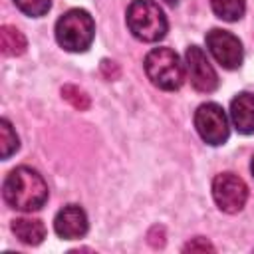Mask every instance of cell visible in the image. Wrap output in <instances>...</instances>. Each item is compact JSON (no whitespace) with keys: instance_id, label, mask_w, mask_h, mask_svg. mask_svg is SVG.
<instances>
[{"instance_id":"cell-1","label":"cell","mask_w":254,"mask_h":254,"mask_svg":"<svg viewBox=\"0 0 254 254\" xmlns=\"http://www.w3.org/2000/svg\"><path fill=\"white\" fill-rule=\"evenodd\" d=\"M2 194L8 206L22 212H32V210H40L46 204L48 185L36 169L16 167L6 175Z\"/></svg>"},{"instance_id":"cell-2","label":"cell","mask_w":254,"mask_h":254,"mask_svg":"<svg viewBox=\"0 0 254 254\" xmlns=\"http://www.w3.org/2000/svg\"><path fill=\"white\" fill-rule=\"evenodd\" d=\"M95 36V22L87 10L71 8L56 22V40L65 52H87Z\"/></svg>"},{"instance_id":"cell-3","label":"cell","mask_w":254,"mask_h":254,"mask_svg":"<svg viewBox=\"0 0 254 254\" xmlns=\"http://www.w3.org/2000/svg\"><path fill=\"white\" fill-rule=\"evenodd\" d=\"M127 28L141 42H159L169 30L161 6L153 0H133L127 8Z\"/></svg>"},{"instance_id":"cell-4","label":"cell","mask_w":254,"mask_h":254,"mask_svg":"<svg viewBox=\"0 0 254 254\" xmlns=\"http://www.w3.org/2000/svg\"><path fill=\"white\" fill-rule=\"evenodd\" d=\"M145 73L155 87L165 91H175L185 81V65L171 48H153L145 56Z\"/></svg>"},{"instance_id":"cell-5","label":"cell","mask_w":254,"mask_h":254,"mask_svg":"<svg viewBox=\"0 0 254 254\" xmlns=\"http://www.w3.org/2000/svg\"><path fill=\"white\" fill-rule=\"evenodd\" d=\"M194 127L200 135V139L212 147L216 145H222L226 143L228 139V119H226V113L224 109L218 105V103H202L196 107L194 111Z\"/></svg>"},{"instance_id":"cell-6","label":"cell","mask_w":254,"mask_h":254,"mask_svg":"<svg viewBox=\"0 0 254 254\" xmlns=\"http://www.w3.org/2000/svg\"><path fill=\"white\" fill-rule=\"evenodd\" d=\"M212 198L222 212H240L248 198L246 183L234 173H220L212 181Z\"/></svg>"},{"instance_id":"cell-7","label":"cell","mask_w":254,"mask_h":254,"mask_svg":"<svg viewBox=\"0 0 254 254\" xmlns=\"http://www.w3.org/2000/svg\"><path fill=\"white\" fill-rule=\"evenodd\" d=\"M206 48L212 54V58L224 67V69H236L240 67L242 60H244V50L240 40L228 32V30H220V28H212L206 38Z\"/></svg>"},{"instance_id":"cell-8","label":"cell","mask_w":254,"mask_h":254,"mask_svg":"<svg viewBox=\"0 0 254 254\" xmlns=\"http://www.w3.org/2000/svg\"><path fill=\"white\" fill-rule=\"evenodd\" d=\"M185 64H187V75L190 85L200 91V93H212L218 87V75L208 62L206 54L198 46H189L185 54Z\"/></svg>"},{"instance_id":"cell-9","label":"cell","mask_w":254,"mask_h":254,"mask_svg":"<svg viewBox=\"0 0 254 254\" xmlns=\"http://www.w3.org/2000/svg\"><path fill=\"white\" fill-rule=\"evenodd\" d=\"M87 228V214L79 204H65L54 218V230L64 240H77L85 236Z\"/></svg>"},{"instance_id":"cell-10","label":"cell","mask_w":254,"mask_h":254,"mask_svg":"<svg viewBox=\"0 0 254 254\" xmlns=\"http://www.w3.org/2000/svg\"><path fill=\"white\" fill-rule=\"evenodd\" d=\"M230 119L238 133L250 135L254 133V95L252 93H238L230 101Z\"/></svg>"},{"instance_id":"cell-11","label":"cell","mask_w":254,"mask_h":254,"mask_svg":"<svg viewBox=\"0 0 254 254\" xmlns=\"http://www.w3.org/2000/svg\"><path fill=\"white\" fill-rule=\"evenodd\" d=\"M12 232L16 238L24 244L36 246L46 238V226L40 218H14L12 220Z\"/></svg>"},{"instance_id":"cell-12","label":"cell","mask_w":254,"mask_h":254,"mask_svg":"<svg viewBox=\"0 0 254 254\" xmlns=\"http://www.w3.org/2000/svg\"><path fill=\"white\" fill-rule=\"evenodd\" d=\"M28 48V42H26V36L16 28V26H2L0 28V50L4 56H10V58H16V56H22Z\"/></svg>"},{"instance_id":"cell-13","label":"cell","mask_w":254,"mask_h":254,"mask_svg":"<svg viewBox=\"0 0 254 254\" xmlns=\"http://www.w3.org/2000/svg\"><path fill=\"white\" fill-rule=\"evenodd\" d=\"M212 12L224 22H236L244 16L246 0H210Z\"/></svg>"},{"instance_id":"cell-14","label":"cell","mask_w":254,"mask_h":254,"mask_svg":"<svg viewBox=\"0 0 254 254\" xmlns=\"http://www.w3.org/2000/svg\"><path fill=\"white\" fill-rule=\"evenodd\" d=\"M20 147V139L12 129L8 119H0V157L6 161L10 159Z\"/></svg>"},{"instance_id":"cell-15","label":"cell","mask_w":254,"mask_h":254,"mask_svg":"<svg viewBox=\"0 0 254 254\" xmlns=\"http://www.w3.org/2000/svg\"><path fill=\"white\" fill-rule=\"evenodd\" d=\"M62 97H64L73 109H77V111H85V109H89V105H91L89 95H87L83 89H79L77 85H71V83H67V85L62 87Z\"/></svg>"},{"instance_id":"cell-16","label":"cell","mask_w":254,"mask_h":254,"mask_svg":"<svg viewBox=\"0 0 254 254\" xmlns=\"http://www.w3.org/2000/svg\"><path fill=\"white\" fill-rule=\"evenodd\" d=\"M14 4L18 6L20 12H24L26 16H32V18L46 16L52 8V0H14Z\"/></svg>"},{"instance_id":"cell-17","label":"cell","mask_w":254,"mask_h":254,"mask_svg":"<svg viewBox=\"0 0 254 254\" xmlns=\"http://www.w3.org/2000/svg\"><path fill=\"white\" fill-rule=\"evenodd\" d=\"M183 250H185V252H214V246H212L206 238L196 236V238H192L190 242H187Z\"/></svg>"},{"instance_id":"cell-18","label":"cell","mask_w":254,"mask_h":254,"mask_svg":"<svg viewBox=\"0 0 254 254\" xmlns=\"http://www.w3.org/2000/svg\"><path fill=\"white\" fill-rule=\"evenodd\" d=\"M101 73H103L107 79H117L119 73H121V69H119V65H117L115 62H111V60H101Z\"/></svg>"},{"instance_id":"cell-19","label":"cell","mask_w":254,"mask_h":254,"mask_svg":"<svg viewBox=\"0 0 254 254\" xmlns=\"http://www.w3.org/2000/svg\"><path fill=\"white\" fill-rule=\"evenodd\" d=\"M149 242H151V246H155V248H159V246L165 244V230H163V226H153V228H151V232H149Z\"/></svg>"},{"instance_id":"cell-20","label":"cell","mask_w":254,"mask_h":254,"mask_svg":"<svg viewBox=\"0 0 254 254\" xmlns=\"http://www.w3.org/2000/svg\"><path fill=\"white\" fill-rule=\"evenodd\" d=\"M165 2H167V4H171V6H175V4L179 2V0H165Z\"/></svg>"},{"instance_id":"cell-21","label":"cell","mask_w":254,"mask_h":254,"mask_svg":"<svg viewBox=\"0 0 254 254\" xmlns=\"http://www.w3.org/2000/svg\"><path fill=\"white\" fill-rule=\"evenodd\" d=\"M250 171H252V177H254V157H252V163H250Z\"/></svg>"}]
</instances>
